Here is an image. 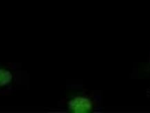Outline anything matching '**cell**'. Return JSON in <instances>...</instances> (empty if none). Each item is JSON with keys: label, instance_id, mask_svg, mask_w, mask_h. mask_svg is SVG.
Returning <instances> with one entry per match:
<instances>
[{"label": "cell", "instance_id": "2", "mask_svg": "<svg viewBox=\"0 0 150 113\" xmlns=\"http://www.w3.org/2000/svg\"><path fill=\"white\" fill-rule=\"evenodd\" d=\"M13 81L12 71L4 67H0V88L6 87Z\"/></svg>", "mask_w": 150, "mask_h": 113}, {"label": "cell", "instance_id": "1", "mask_svg": "<svg viewBox=\"0 0 150 113\" xmlns=\"http://www.w3.org/2000/svg\"><path fill=\"white\" fill-rule=\"evenodd\" d=\"M67 109L74 113H88L93 111L94 105L90 98L84 95H76L69 99Z\"/></svg>", "mask_w": 150, "mask_h": 113}]
</instances>
